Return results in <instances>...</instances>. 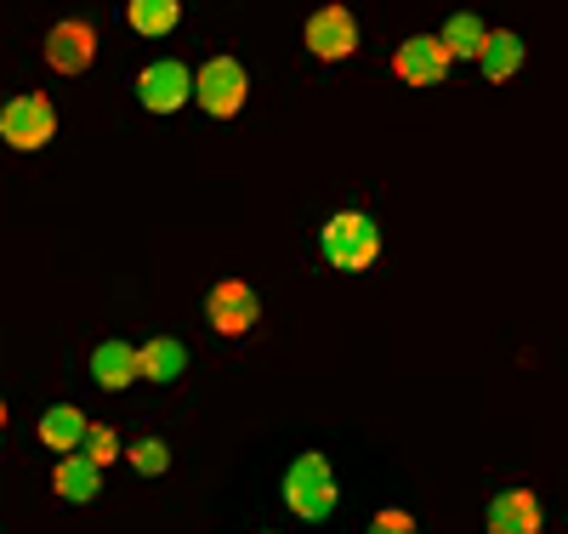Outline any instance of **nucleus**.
I'll use <instances>...</instances> for the list:
<instances>
[{
    "instance_id": "1",
    "label": "nucleus",
    "mask_w": 568,
    "mask_h": 534,
    "mask_svg": "<svg viewBox=\"0 0 568 534\" xmlns=\"http://www.w3.org/2000/svg\"><path fill=\"white\" fill-rule=\"evenodd\" d=\"M284 506H291L296 517L318 523L336 512V472H329L324 455H296L291 472H284Z\"/></svg>"
},
{
    "instance_id": "13",
    "label": "nucleus",
    "mask_w": 568,
    "mask_h": 534,
    "mask_svg": "<svg viewBox=\"0 0 568 534\" xmlns=\"http://www.w3.org/2000/svg\"><path fill=\"white\" fill-rule=\"evenodd\" d=\"M517 63H524V40H517L511 29H489L484 52H478L484 80H511V74H517Z\"/></svg>"
},
{
    "instance_id": "19",
    "label": "nucleus",
    "mask_w": 568,
    "mask_h": 534,
    "mask_svg": "<svg viewBox=\"0 0 568 534\" xmlns=\"http://www.w3.org/2000/svg\"><path fill=\"white\" fill-rule=\"evenodd\" d=\"M131 466L136 472H165L171 466V450L160 439H142V444H131Z\"/></svg>"
},
{
    "instance_id": "9",
    "label": "nucleus",
    "mask_w": 568,
    "mask_h": 534,
    "mask_svg": "<svg viewBox=\"0 0 568 534\" xmlns=\"http://www.w3.org/2000/svg\"><path fill=\"white\" fill-rule=\"evenodd\" d=\"M449 52H444V40L438 34H415V40H404L398 46V58H393V69H398V80H409V85H438L444 74H449Z\"/></svg>"
},
{
    "instance_id": "12",
    "label": "nucleus",
    "mask_w": 568,
    "mask_h": 534,
    "mask_svg": "<svg viewBox=\"0 0 568 534\" xmlns=\"http://www.w3.org/2000/svg\"><path fill=\"white\" fill-rule=\"evenodd\" d=\"M85 426H91V421H85L74 404H52V410L40 415V444H52L58 455H74L80 439H85Z\"/></svg>"
},
{
    "instance_id": "16",
    "label": "nucleus",
    "mask_w": 568,
    "mask_h": 534,
    "mask_svg": "<svg viewBox=\"0 0 568 534\" xmlns=\"http://www.w3.org/2000/svg\"><path fill=\"white\" fill-rule=\"evenodd\" d=\"M438 40H444V52H449V58H478V52H484V40H489V23H484V18H471V12H455V18L444 23Z\"/></svg>"
},
{
    "instance_id": "20",
    "label": "nucleus",
    "mask_w": 568,
    "mask_h": 534,
    "mask_svg": "<svg viewBox=\"0 0 568 534\" xmlns=\"http://www.w3.org/2000/svg\"><path fill=\"white\" fill-rule=\"evenodd\" d=\"M369 534H415V523H409V512H398V506H387L382 517L369 523Z\"/></svg>"
},
{
    "instance_id": "15",
    "label": "nucleus",
    "mask_w": 568,
    "mask_h": 534,
    "mask_svg": "<svg viewBox=\"0 0 568 534\" xmlns=\"http://www.w3.org/2000/svg\"><path fill=\"white\" fill-rule=\"evenodd\" d=\"M176 18H182L176 0H125V23H131L136 34H149V40L171 34V29H176Z\"/></svg>"
},
{
    "instance_id": "3",
    "label": "nucleus",
    "mask_w": 568,
    "mask_h": 534,
    "mask_svg": "<svg viewBox=\"0 0 568 534\" xmlns=\"http://www.w3.org/2000/svg\"><path fill=\"white\" fill-rule=\"evenodd\" d=\"M245 91H251V80H245V69L233 63V58H211V63L194 74V103H200L211 120L240 114V109H245Z\"/></svg>"
},
{
    "instance_id": "4",
    "label": "nucleus",
    "mask_w": 568,
    "mask_h": 534,
    "mask_svg": "<svg viewBox=\"0 0 568 534\" xmlns=\"http://www.w3.org/2000/svg\"><path fill=\"white\" fill-rule=\"evenodd\" d=\"M0 137H7L12 149H45V142L58 137V109L45 103L40 91L12 97V103L0 109Z\"/></svg>"
},
{
    "instance_id": "7",
    "label": "nucleus",
    "mask_w": 568,
    "mask_h": 534,
    "mask_svg": "<svg viewBox=\"0 0 568 534\" xmlns=\"http://www.w3.org/2000/svg\"><path fill=\"white\" fill-rule=\"evenodd\" d=\"M91 58H98V29L91 23L69 18V23H58L52 34H45V63H52L58 74H80V69H91Z\"/></svg>"
},
{
    "instance_id": "5",
    "label": "nucleus",
    "mask_w": 568,
    "mask_h": 534,
    "mask_svg": "<svg viewBox=\"0 0 568 534\" xmlns=\"http://www.w3.org/2000/svg\"><path fill=\"white\" fill-rule=\"evenodd\" d=\"M302 40H307V52H313V58L342 63V58H353V52H358V23H353V12H347V7H318V12L307 18Z\"/></svg>"
},
{
    "instance_id": "10",
    "label": "nucleus",
    "mask_w": 568,
    "mask_h": 534,
    "mask_svg": "<svg viewBox=\"0 0 568 534\" xmlns=\"http://www.w3.org/2000/svg\"><path fill=\"white\" fill-rule=\"evenodd\" d=\"M489 534H540V501L524 490H506L489 501Z\"/></svg>"
},
{
    "instance_id": "21",
    "label": "nucleus",
    "mask_w": 568,
    "mask_h": 534,
    "mask_svg": "<svg viewBox=\"0 0 568 534\" xmlns=\"http://www.w3.org/2000/svg\"><path fill=\"white\" fill-rule=\"evenodd\" d=\"M0 432H7V404H0Z\"/></svg>"
},
{
    "instance_id": "2",
    "label": "nucleus",
    "mask_w": 568,
    "mask_h": 534,
    "mask_svg": "<svg viewBox=\"0 0 568 534\" xmlns=\"http://www.w3.org/2000/svg\"><path fill=\"white\" fill-rule=\"evenodd\" d=\"M324 262L329 268H347V273H358V268H369L375 262V251H382V233H375V222L364 216V211H342V216H329L324 222Z\"/></svg>"
},
{
    "instance_id": "18",
    "label": "nucleus",
    "mask_w": 568,
    "mask_h": 534,
    "mask_svg": "<svg viewBox=\"0 0 568 534\" xmlns=\"http://www.w3.org/2000/svg\"><path fill=\"white\" fill-rule=\"evenodd\" d=\"M80 455H85V461H98V466H109V461L120 455V439H114V426L91 421V426H85V439H80Z\"/></svg>"
},
{
    "instance_id": "11",
    "label": "nucleus",
    "mask_w": 568,
    "mask_h": 534,
    "mask_svg": "<svg viewBox=\"0 0 568 534\" xmlns=\"http://www.w3.org/2000/svg\"><path fill=\"white\" fill-rule=\"evenodd\" d=\"M91 381L109 386V393H125L131 381H142L136 347H125V342H103L98 353H91Z\"/></svg>"
},
{
    "instance_id": "6",
    "label": "nucleus",
    "mask_w": 568,
    "mask_h": 534,
    "mask_svg": "<svg viewBox=\"0 0 568 534\" xmlns=\"http://www.w3.org/2000/svg\"><path fill=\"white\" fill-rule=\"evenodd\" d=\"M187 97H194V74H187L176 58L171 63H149L136 74V103L149 114H176Z\"/></svg>"
},
{
    "instance_id": "17",
    "label": "nucleus",
    "mask_w": 568,
    "mask_h": 534,
    "mask_svg": "<svg viewBox=\"0 0 568 534\" xmlns=\"http://www.w3.org/2000/svg\"><path fill=\"white\" fill-rule=\"evenodd\" d=\"M136 364H142V375H149V381H176L182 364H187V347L171 342V335H160V342L136 347Z\"/></svg>"
},
{
    "instance_id": "8",
    "label": "nucleus",
    "mask_w": 568,
    "mask_h": 534,
    "mask_svg": "<svg viewBox=\"0 0 568 534\" xmlns=\"http://www.w3.org/2000/svg\"><path fill=\"white\" fill-rule=\"evenodd\" d=\"M205 313H211V330L216 335H245L251 324H256V290L251 284H240V279H227V284H216L211 290V302H205Z\"/></svg>"
},
{
    "instance_id": "14",
    "label": "nucleus",
    "mask_w": 568,
    "mask_h": 534,
    "mask_svg": "<svg viewBox=\"0 0 568 534\" xmlns=\"http://www.w3.org/2000/svg\"><path fill=\"white\" fill-rule=\"evenodd\" d=\"M98 490H103V466L98 461H85L80 450L58 461V495L63 501H91Z\"/></svg>"
}]
</instances>
